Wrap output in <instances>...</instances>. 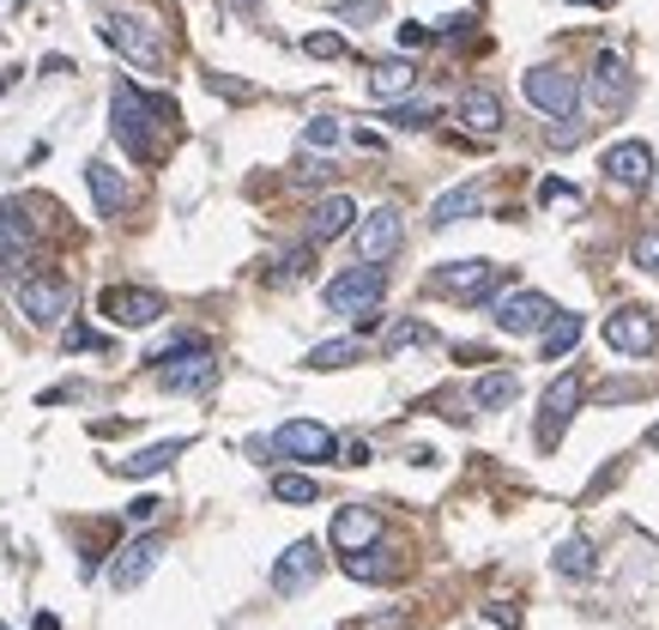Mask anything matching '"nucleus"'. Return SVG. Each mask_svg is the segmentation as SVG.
I'll list each match as a JSON object with an SVG mask.
<instances>
[{
    "instance_id": "obj_28",
    "label": "nucleus",
    "mask_w": 659,
    "mask_h": 630,
    "mask_svg": "<svg viewBox=\"0 0 659 630\" xmlns=\"http://www.w3.org/2000/svg\"><path fill=\"white\" fill-rule=\"evenodd\" d=\"M539 340H544V358H551V364H556V358H569L575 340H581V315H556Z\"/></svg>"
},
{
    "instance_id": "obj_10",
    "label": "nucleus",
    "mask_w": 659,
    "mask_h": 630,
    "mask_svg": "<svg viewBox=\"0 0 659 630\" xmlns=\"http://www.w3.org/2000/svg\"><path fill=\"white\" fill-rule=\"evenodd\" d=\"M556 303L544 298V291H508L503 303H496V328L503 334H515V340H527V334H544L556 322Z\"/></svg>"
},
{
    "instance_id": "obj_42",
    "label": "nucleus",
    "mask_w": 659,
    "mask_h": 630,
    "mask_svg": "<svg viewBox=\"0 0 659 630\" xmlns=\"http://www.w3.org/2000/svg\"><path fill=\"white\" fill-rule=\"evenodd\" d=\"M327 176H333V164H327V158H315V164H303V171H297V183H327Z\"/></svg>"
},
{
    "instance_id": "obj_11",
    "label": "nucleus",
    "mask_w": 659,
    "mask_h": 630,
    "mask_svg": "<svg viewBox=\"0 0 659 630\" xmlns=\"http://www.w3.org/2000/svg\"><path fill=\"white\" fill-rule=\"evenodd\" d=\"M496 285H503V267L484 261V255H472V261H448L436 273V291H448V298H460V303H484Z\"/></svg>"
},
{
    "instance_id": "obj_29",
    "label": "nucleus",
    "mask_w": 659,
    "mask_h": 630,
    "mask_svg": "<svg viewBox=\"0 0 659 630\" xmlns=\"http://www.w3.org/2000/svg\"><path fill=\"white\" fill-rule=\"evenodd\" d=\"M363 358V340H327V346H315L303 364L309 370H345V364H357Z\"/></svg>"
},
{
    "instance_id": "obj_6",
    "label": "nucleus",
    "mask_w": 659,
    "mask_h": 630,
    "mask_svg": "<svg viewBox=\"0 0 659 630\" xmlns=\"http://www.w3.org/2000/svg\"><path fill=\"white\" fill-rule=\"evenodd\" d=\"M351 243H357V261H363V267L393 261V255H400V243H405V219H400V207H375V212H363V219L351 224Z\"/></svg>"
},
{
    "instance_id": "obj_38",
    "label": "nucleus",
    "mask_w": 659,
    "mask_h": 630,
    "mask_svg": "<svg viewBox=\"0 0 659 630\" xmlns=\"http://www.w3.org/2000/svg\"><path fill=\"white\" fill-rule=\"evenodd\" d=\"M207 85H212V92H224L231 104H248V97H255L248 85H236V79H224V73H207Z\"/></svg>"
},
{
    "instance_id": "obj_45",
    "label": "nucleus",
    "mask_w": 659,
    "mask_h": 630,
    "mask_svg": "<svg viewBox=\"0 0 659 630\" xmlns=\"http://www.w3.org/2000/svg\"><path fill=\"white\" fill-rule=\"evenodd\" d=\"M224 7H231V13H243V19H255V13H260V0H224Z\"/></svg>"
},
{
    "instance_id": "obj_19",
    "label": "nucleus",
    "mask_w": 659,
    "mask_h": 630,
    "mask_svg": "<svg viewBox=\"0 0 659 630\" xmlns=\"http://www.w3.org/2000/svg\"><path fill=\"white\" fill-rule=\"evenodd\" d=\"M327 539H333L339 551H363V546L381 539V515L363 510V503H345V510L333 515V527H327Z\"/></svg>"
},
{
    "instance_id": "obj_44",
    "label": "nucleus",
    "mask_w": 659,
    "mask_h": 630,
    "mask_svg": "<svg viewBox=\"0 0 659 630\" xmlns=\"http://www.w3.org/2000/svg\"><path fill=\"white\" fill-rule=\"evenodd\" d=\"M345 467H369V443H351L345 448Z\"/></svg>"
},
{
    "instance_id": "obj_23",
    "label": "nucleus",
    "mask_w": 659,
    "mask_h": 630,
    "mask_svg": "<svg viewBox=\"0 0 659 630\" xmlns=\"http://www.w3.org/2000/svg\"><path fill=\"white\" fill-rule=\"evenodd\" d=\"M393 551L375 539V546H363V551H345V576H357V582H393Z\"/></svg>"
},
{
    "instance_id": "obj_7",
    "label": "nucleus",
    "mask_w": 659,
    "mask_h": 630,
    "mask_svg": "<svg viewBox=\"0 0 659 630\" xmlns=\"http://www.w3.org/2000/svg\"><path fill=\"white\" fill-rule=\"evenodd\" d=\"M267 455H279V460H333L339 455V436L327 431V424H315V419H285L279 431H272V443H260Z\"/></svg>"
},
{
    "instance_id": "obj_47",
    "label": "nucleus",
    "mask_w": 659,
    "mask_h": 630,
    "mask_svg": "<svg viewBox=\"0 0 659 630\" xmlns=\"http://www.w3.org/2000/svg\"><path fill=\"white\" fill-rule=\"evenodd\" d=\"M7 85H13V73H0V92H7Z\"/></svg>"
},
{
    "instance_id": "obj_2",
    "label": "nucleus",
    "mask_w": 659,
    "mask_h": 630,
    "mask_svg": "<svg viewBox=\"0 0 659 630\" xmlns=\"http://www.w3.org/2000/svg\"><path fill=\"white\" fill-rule=\"evenodd\" d=\"M157 121H176V104H164V97H145L140 85H116V97H109V128H116L121 152L128 158H157Z\"/></svg>"
},
{
    "instance_id": "obj_35",
    "label": "nucleus",
    "mask_w": 659,
    "mask_h": 630,
    "mask_svg": "<svg viewBox=\"0 0 659 630\" xmlns=\"http://www.w3.org/2000/svg\"><path fill=\"white\" fill-rule=\"evenodd\" d=\"M629 261L642 267V273H659V231H642V236H635Z\"/></svg>"
},
{
    "instance_id": "obj_3",
    "label": "nucleus",
    "mask_w": 659,
    "mask_h": 630,
    "mask_svg": "<svg viewBox=\"0 0 659 630\" xmlns=\"http://www.w3.org/2000/svg\"><path fill=\"white\" fill-rule=\"evenodd\" d=\"M152 364H157V388L164 394H207L212 382H219V358H212V346L200 340V334L169 340Z\"/></svg>"
},
{
    "instance_id": "obj_32",
    "label": "nucleus",
    "mask_w": 659,
    "mask_h": 630,
    "mask_svg": "<svg viewBox=\"0 0 659 630\" xmlns=\"http://www.w3.org/2000/svg\"><path fill=\"white\" fill-rule=\"evenodd\" d=\"M309 267H315V249L303 243V249H291L285 261H279V273H272V279H279V285H291V279H309Z\"/></svg>"
},
{
    "instance_id": "obj_14",
    "label": "nucleus",
    "mask_w": 659,
    "mask_h": 630,
    "mask_svg": "<svg viewBox=\"0 0 659 630\" xmlns=\"http://www.w3.org/2000/svg\"><path fill=\"white\" fill-rule=\"evenodd\" d=\"M315 576H321V546H315V539H297V546H285V558L272 564V594L291 600V594H303Z\"/></svg>"
},
{
    "instance_id": "obj_31",
    "label": "nucleus",
    "mask_w": 659,
    "mask_h": 630,
    "mask_svg": "<svg viewBox=\"0 0 659 630\" xmlns=\"http://www.w3.org/2000/svg\"><path fill=\"white\" fill-rule=\"evenodd\" d=\"M436 121V104H393L388 109V128H429Z\"/></svg>"
},
{
    "instance_id": "obj_5",
    "label": "nucleus",
    "mask_w": 659,
    "mask_h": 630,
    "mask_svg": "<svg viewBox=\"0 0 659 630\" xmlns=\"http://www.w3.org/2000/svg\"><path fill=\"white\" fill-rule=\"evenodd\" d=\"M520 92H527V104L551 121H569L575 109H581V79H575L569 67H527Z\"/></svg>"
},
{
    "instance_id": "obj_1",
    "label": "nucleus",
    "mask_w": 659,
    "mask_h": 630,
    "mask_svg": "<svg viewBox=\"0 0 659 630\" xmlns=\"http://www.w3.org/2000/svg\"><path fill=\"white\" fill-rule=\"evenodd\" d=\"M97 37H104L121 61L145 67V73H164V67H169L164 25H157L152 13H140V7H104V19H97Z\"/></svg>"
},
{
    "instance_id": "obj_4",
    "label": "nucleus",
    "mask_w": 659,
    "mask_h": 630,
    "mask_svg": "<svg viewBox=\"0 0 659 630\" xmlns=\"http://www.w3.org/2000/svg\"><path fill=\"white\" fill-rule=\"evenodd\" d=\"M13 303H19V315H25V322H37V328H61L67 315H73V279H61V273H31V279H19Z\"/></svg>"
},
{
    "instance_id": "obj_27",
    "label": "nucleus",
    "mask_w": 659,
    "mask_h": 630,
    "mask_svg": "<svg viewBox=\"0 0 659 630\" xmlns=\"http://www.w3.org/2000/svg\"><path fill=\"white\" fill-rule=\"evenodd\" d=\"M412 85H417V73H412L405 61H381V67L369 73V92H375V97H388V104H393V97H405Z\"/></svg>"
},
{
    "instance_id": "obj_39",
    "label": "nucleus",
    "mask_w": 659,
    "mask_h": 630,
    "mask_svg": "<svg viewBox=\"0 0 659 630\" xmlns=\"http://www.w3.org/2000/svg\"><path fill=\"white\" fill-rule=\"evenodd\" d=\"M539 200H544V207H556V200H581V188H575V183H556V176H551V183L539 188Z\"/></svg>"
},
{
    "instance_id": "obj_8",
    "label": "nucleus",
    "mask_w": 659,
    "mask_h": 630,
    "mask_svg": "<svg viewBox=\"0 0 659 630\" xmlns=\"http://www.w3.org/2000/svg\"><path fill=\"white\" fill-rule=\"evenodd\" d=\"M381 291H388V273H381V267H345V273L339 279H327V310L333 315H369L375 303H381Z\"/></svg>"
},
{
    "instance_id": "obj_30",
    "label": "nucleus",
    "mask_w": 659,
    "mask_h": 630,
    "mask_svg": "<svg viewBox=\"0 0 659 630\" xmlns=\"http://www.w3.org/2000/svg\"><path fill=\"white\" fill-rule=\"evenodd\" d=\"M272 498H279V503H315V498H321V486H315L309 472H272Z\"/></svg>"
},
{
    "instance_id": "obj_26",
    "label": "nucleus",
    "mask_w": 659,
    "mask_h": 630,
    "mask_svg": "<svg viewBox=\"0 0 659 630\" xmlns=\"http://www.w3.org/2000/svg\"><path fill=\"white\" fill-rule=\"evenodd\" d=\"M520 394V376L515 370H491V376H479V388H472V400H479L484 412H496V407H508Z\"/></svg>"
},
{
    "instance_id": "obj_21",
    "label": "nucleus",
    "mask_w": 659,
    "mask_h": 630,
    "mask_svg": "<svg viewBox=\"0 0 659 630\" xmlns=\"http://www.w3.org/2000/svg\"><path fill=\"white\" fill-rule=\"evenodd\" d=\"M176 455H188V436H164V443H152V448H133L128 460H116V472L121 479H152V472L176 467Z\"/></svg>"
},
{
    "instance_id": "obj_37",
    "label": "nucleus",
    "mask_w": 659,
    "mask_h": 630,
    "mask_svg": "<svg viewBox=\"0 0 659 630\" xmlns=\"http://www.w3.org/2000/svg\"><path fill=\"white\" fill-rule=\"evenodd\" d=\"M61 346H67V352H104V334H91V328H79V322H73V328H67L61 334Z\"/></svg>"
},
{
    "instance_id": "obj_48",
    "label": "nucleus",
    "mask_w": 659,
    "mask_h": 630,
    "mask_svg": "<svg viewBox=\"0 0 659 630\" xmlns=\"http://www.w3.org/2000/svg\"><path fill=\"white\" fill-rule=\"evenodd\" d=\"M0 630H13V625H7V618H0Z\"/></svg>"
},
{
    "instance_id": "obj_25",
    "label": "nucleus",
    "mask_w": 659,
    "mask_h": 630,
    "mask_svg": "<svg viewBox=\"0 0 659 630\" xmlns=\"http://www.w3.org/2000/svg\"><path fill=\"white\" fill-rule=\"evenodd\" d=\"M556 570H563L569 582H593V576H599L593 539H563V546H556Z\"/></svg>"
},
{
    "instance_id": "obj_33",
    "label": "nucleus",
    "mask_w": 659,
    "mask_h": 630,
    "mask_svg": "<svg viewBox=\"0 0 659 630\" xmlns=\"http://www.w3.org/2000/svg\"><path fill=\"white\" fill-rule=\"evenodd\" d=\"M339 133H345V128H339L333 116H315L309 128H303V145H315V152H327V145H339Z\"/></svg>"
},
{
    "instance_id": "obj_24",
    "label": "nucleus",
    "mask_w": 659,
    "mask_h": 630,
    "mask_svg": "<svg viewBox=\"0 0 659 630\" xmlns=\"http://www.w3.org/2000/svg\"><path fill=\"white\" fill-rule=\"evenodd\" d=\"M460 121L472 133H484V140H491L496 128H503V104H496V92H466L460 97Z\"/></svg>"
},
{
    "instance_id": "obj_9",
    "label": "nucleus",
    "mask_w": 659,
    "mask_h": 630,
    "mask_svg": "<svg viewBox=\"0 0 659 630\" xmlns=\"http://www.w3.org/2000/svg\"><path fill=\"white\" fill-rule=\"evenodd\" d=\"M97 315L116 322V328H152V322H164V298L145 285H109L97 298Z\"/></svg>"
},
{
    "instance_id": "obj_15",
    "label": "nucleus",
    "mask_w": 659,
    "mask_h": 630,
    "mask_svg": "<svg viewBox=\"0 0 659 630\" xmlns=\"http://www.w3.org/2000/svg\"><path fill=\"white\" fill-rule=\"evenodd\" d=\"M157 558H164V534L128 539V546L116 551V564H109V582H116V588H140V582L157 570Z\"/></svg>"
},
{
    "instance_id": "obj_12",
    "label": "nucleus",
    "mask_w": 659,
    "mask_h": 630,
    "mask_svg": "<svg viewBox=\"0 0 659 630\" xmlns=\"http://www.w3.org/2000/svg\"><path fill=\"white\" fill-rule=\"evenodd\" d=\"M581 412V376H556L551 388H544V407H539V443H563V431H569V419Z\"/></svg>"
},
{
    "instance_id": "obj_36",
    "label": "nucleus",
    "mask_w": 659,
    "mask_h": 630,
    "mask_svg": "<svg viewBox=\"0 0 659 630\" xmlns=\"http://www.w3.org/2000/svg\"><path fill=\"white\" fill-rule=\"evenodd\" d=\"M303 49H309L315 61H333V55H345V37H333V31H315V37H303Z\"/></svg>"
},
{
    "instance_id": "obj_43",
    "label": "nucleus",
    "mask_w": 659,
    "mask_h": 630,
    "mask_svg": "<svg viewBox=\"0 0 659 630\" xmlns=\"http://www.w3.org/2000/svg\"><path fill=\"white\" fill-rule=\"evenodd\" d=\"M429 37H436V31H424V25H400V43H405V49H424Z\"/></svg>"
},
{
    "instance_id": "obj_34",
    "label": "nucleus",
    "mask_w": 659,
    "mask_h": 630,
    "mask_svg": "<svg viewBox=\"0 0 659 630\" xmlns=\"http://www.w3.org/2000/svg\"><path fill=\"white\" fill-rule=\"evenodd\" d=\"M436 334L424 328V322H400V328L388 334V352H405V346H429Z\"/></svg>"
},
{
    "instance_id": "obj_46",
    "label": "nucleus",
    "mask_w": 659,
    "mask_h": 630,
    "mask_svg": "<svg viewBox=\"0 0 659 630\" xmlns=\"http://www.w3.org/2000/svg\"><path fill=\"white\" fill-rule=\"evenodd\" d=\"M37 630H61V618H55V612H43V618H37Z\"/></svg>"
},
{
    "instance_id": "obj_13",
    "label": "nucleus",
    "mask_w": 659,
    "mask_h": 630,
    "mask_svg": "<svg viewBox=\"0 0 659 630\" xmlns=\"http://www.w3.org/2000/svg\"><path fill=\"white\" fill-rule=\"evenodd\" d=\"M605 346H611V352H629V358H647L659 346L654 310H617V315H605Z\"/></svg>"
},
{
    "instance_id": "obj_41",
    "label": "nucleus",
    "mask_w": 659,
    "mask_h": 630,
    "mask_svg": "<svg viewBox=\"0 0 659 630\" xmlns=\"http://www.w3.org/2000/svg\"><path fill=\"white\" fill-rule=\"evenodd\" d=\"M157 510H164L157 498H133V503H128V522H152Z\"/></svg>"
},
{
    "instance_id": "obj_17",
    "label": "nucleus",
    "mask_w": 659,
    "mask_h": 630,
    "mask_svg": "<svg viewBox=\"0 0 659 630\" xmlns=\"http://www.w3.org/2000/svg\"><path fill=\"white\" fill-rule=\"evenodd\" d=\"M605 176L617 188H642L647 176H654V145H647V140H617L605 152Z\"/></svg>"
},
{
    "instance_id": "obj_18",
    "label": "nucleus",
    "mask_w": 659,
    "mask_h": 630,
    "mask_svg": "<svg viewBox=\"0 0 659 630\" xmlns=\"http://www.w3.org/2000/svg\"><path fill=\"white\" fill-rule=\"evenodd\" d=\"M85 183H91V200H97L104 219H121V212L133 207V188L121 183V171H116V164H104V158H91V164H85Z\"/></svg>"
},
{
    "instance_id": "obj_40",
    "label": "nucleus",
    "mask_w": 659,
    "mask_h": 630,
    "mask_svg": "<svg viewBox=\"0 0 659 630\" xmlns=\"http://www.w3.org/2000/svg\"><path fill=\"white\" fill-rule=\"evenodd\" d=\"M25 261H31V249H19V243H7V236H0V273H19Z\"/></svg>"
},
{
    "instance_id": "obj_22",
    "label": "nucleus",
    "mask_w": 659,
    "mask_h": 630,
    "mask_svg": "<svg viewBox=\"0 0 659 630\" xmlns=\"http://www.w3.org/2000/svg\"><path fill=\"white\" fill-rule=\"evenodd\" d=\"M479 212H484V188H479V183H460V188H448V195L429 207V224H436V231H448V224L479 219Z\"/></svg>"
},
{
    "instance_id": "obj_20",
    "label": "nucleus",
    "mask_w": 659,
    "mask_h": 630,
    "mask_svg": "<svg viewBox=\"0 0 659 630\" xmlns=\"http://www.w3.org/2000/svg\"><path fill=\"white\" fill-rule=\"evenodd\" d=\"M351 224H357V200L351 195H321L309 212V243H333V236H345Z\"/></svg>"
},
{
    "instance_id": "obj_16",
    "label": "nucleus",
    "mask_w": 659,
    "mask_h": 630,
    "mask_svg": "<svg viewBox=\"0 0 659 630\" xmlns=\"http://www.w3.org/2000/svg\"><path fill=\"white\" fill-rule=\"evenodd\" d=\"M587 92H593L599 109H629L635 79H629V67H623L617 55H599V61H593V79H587Z\"/></svg>"
}]
</instances>
